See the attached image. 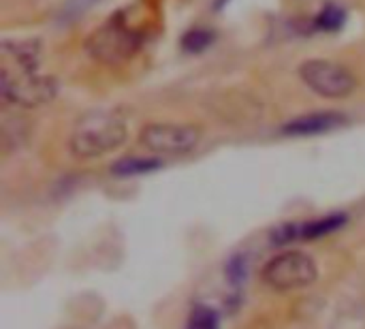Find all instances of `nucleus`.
I'll return each instance as SVG.
<instances>
[{
	"label": "nucleus",
	"instance_id": "1",
	"mask_svg": "<svg viewBox=\"0 0 365 329\" xmlns=\"http://www.w3.org/2000/svg\"><path fill=\"white\" fill-rule=\"evenodd\" d=\"M43 45L38 39H4L0 43V96L6 105L34 109L58 94V81L41 73Z\"/></svg>",
	"mask_w": 365,
	"mask_h": 329
},
{
	"label": "nucleus",
	"instance_id": "2",
	"mask_svg": "<svg viewBox=\"0 0 365 329\" xmlns=\"http://www.w3.org/2000/svg\"><path fill=\"white\" fill-rule=\"evenodd\" d=\"M126 139L128 124L118 109H90L73 124L68 150L79 161H94L115 152Z\"/></svg>",
	"mask_w": 365,
	"mask_h": 329
},
{
	"label": "nucleus",
	"instance_id": "3",
	"mask_svg": "<svg viewBox=\"0 0 365 329\" xmlns=\"http://www.w3.org/2000/svg\"><path fill=\"white\" fill-rule=\"evenodd\" d=\"M143 45V32L133 28L120 15L98 26L86 39V51L101 64L118 66L137 56Z\"/></svg>",
	"mask_w": 365,
	"mask_h": 329
},
{
	"label": "nucleus",
	"instance_id": "4",
	"mask_svg": "<svg viewBox=\"0 0 365 329\" xmlns=\"http://www.w3.org/2000/svg\"><path fill=\"white\" fill-rule=\"evenodd\" d=\"M261 280L280 293L306 289L319 280V265L302 250H284L263 265Z\"/></svg>",
	"mask_w": 365,
	"mask_h": 329
},
{
	"label": "nucleus",
	"instance_id": "5",
	"mask_svg": "<svg viewBox=\"0 0 365 329\" xmlns=\"http://www.w3.org/2000/svg\"><path fill=\"white\" fill-rule=\"evenodd\" d=\"M299 79L317 96L329 98V101L346 98L357 90V79L353 71L340 62L325 60V58H312V60L302 62Z\"/></svg>",
	"mask_w": 365,
	"mask_h": 329
},
{
	"label": "nucleus",
	"instance_id": "6",
	"mask_svg": "<svg viewBox=\"0 0 365 329\" xmlns=\"http://www.w3.org/2000/svg\"><path fill=\"white\" fill-rule=\"evenodd\" d=\"M201 128L182 122H150L139 133V143L154 156H184L201 143Z\"/></svg>",
	"mask_w": 365,
	"mask_h": 329
},
{
	"label": "nucleus",
	"instance_id": "7",
	"mask_svg": "<svg viewBox=\"0 0 365 329\" xmlns=\"http://www.w3.org/2000/svg\"><path fill=\"white\" fill-rule=\"evenodd\" d=\"M346 223H349L346 212H334L327 216L299 221V223L297 221L282 223L269 233V242H272V246H289L295 242H314V240L338 233L342 227H346Z\"/></svg>",
	"mask_w": 365,
	"mask_h": 329
},
{
	"label": "nucleus",
	"instance_id": "8",
	"mask_svg": "<svg viewBox=\"0 0 365 329\" xmlns=\"http://www.w3.org/2000/svg\"><path fill=\"white\" fill-rule=\"evenodd\" d=\"M346 122L349 118L340 111H314V113H306V116L284 122L280 133L284 137H317V135L331 133L344 126Z\"/></svg>",
	"mask_w": 365,
	"mask_h": 329
},
{
	"label": "nucleus",
	"instance_id": "9",
	"mask_svg": "<svg viewBox=\"0 0 365 329\" xmlns=\"http://www.w3.org/2000/svg\"><path fill=\"white\" fill-rule=\"evenodd\" d=\"M165 163L158 156H124L115 161L109 171L115 178H135V176H148L158 169H163Z\"/></svg>",
	"mask_w": 365,
	"mask_h": 329
},
{
	"label": "nucleus",
	"instance_id": "10",
	"mask_svg": "<svg viewBox=\"0 0 365 329\" xmlns=\"http://www.w3.org/2000/svg\"><path fill=\"white\" fill-rule=\"evenodd\" d=\"M248 255L246 253H235L227 259L225 263V278L231 287V293H242L246 280H248Z\"/></svg>",
	"mask_w": 365,
	"mask_h": 329
},
{
	"label": "nucleus",
	"instance_id": "11",
	"mask_svg": "<svg viewBox=\"0 0 365 329\" xmlns=\"http://www.w3.org/2000/svg\"><path fill=\"white\" fill-rule=\"evenodd\" d=\"M344 21H346L344 9L338 6L336 2H327V4L319 11V15L314 17L312 26H314L317 30H323V32H336V30H340V28L344 26Z\"/></svg>",
	"mask_w": 365,
	"mask_h": 329
},
{
	"label": "nucleus",
	"instance_id": "12",
	"mask_svg": "<svg viewBox=\"0 0 365 329\" xmlns=\"http://www.w3.org/2000/svg\"><path fill=\"white\" fill-rule=\"evenodd\" d=\"M186 329H220V315L205 304H197L188 315Z\"/></svg>",
	"mask_w": 365,
	"mask_h": 329
},
{
	"label": "nucleus",
	"instance_id": "13",
	"mask_svg": "<svg viewBox=\"0 0 365 329\" xmlns=\"http://www.w3.org/2000/svg\"><path fill=\"white\" fill-rule=\"evenodd\" d=\"M212 43H214V32L205 30V28H195L188 34H184V39H182V47L188 54H201Z\"/></svg>",
	"mask_w": 365,
	"mask_h": 329
},
{
	"label": "nucleus",
	"instance_id": "14",
	"mask_svg": "<svg viewBox=\"0 0 365 329\" xmlns=\"http://www.w3.org/2000/svg\"><path fill=\"white\" fill-rule=\"evenodd\" d=\"M98 0H66L64 6H62V21H73V19H79L83 13H88Z\"/></svg>",
	"mask_w": 365,
	"mask_h": 329
}]
</instances>
